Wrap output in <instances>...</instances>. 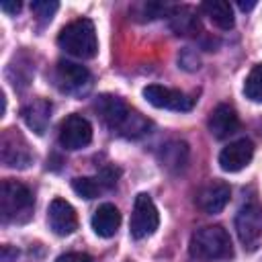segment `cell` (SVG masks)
<instances>
[{
	"instance_id": "obj_19",
	"label": "cell",
	"mask_w": 262,
	"mask_h": 262,
	"mask_svg": "<svg viewBox=\"0 0 262 262\" xmlns=\"http://www.w3.org/2000/svg\"><path fill=\"white\" fill-rule=\"evenodd\" d=\"M160 162L170 172H180L188 162V145L184 141H170L162 145Z\"/></svg>"
},
{
	"instance_id": "obj_16",
	"label": "cell",
	"mask_w": 262,
	"mask_h": 262,
	"mask_svg": "<svg viewBox=\"0 0 262 262\" xmlns=\"http://www.w3.org/2000/svg\"><path fill=\"white\" fill-rule=\"evenodd\" d=\"M168 20H170V29L178 35V37H190V35H199L201 31V20L194 8L180 4V6H172L168 10Z\"/></svg>"
},
{
	"instance_id": "obj_5",
	"label": "cell",
	"mask_w": 262,
	"mask_h": 262,
	"mask_svg": "<svg viewBox=\"0 0 262 262\" xmlns=\"http://www.w3.org/2000/svg\"><path fill=\"white\" fill-rule=\"evenodd\" d=\"M235 231L244 250L256 252L262 246V205L258 201L242 205L235 215Z\"/></svg>"
},
{
	"instance_id": "obj_7",
	"label": "cell",
	"mask_w": 262,
	"mask_h": 262,
	"mask_svg": "<svg viewBox=\"0 0 262 262\" xmlns=\"http://www.w3.org/2000/svg\"><path fill=\"white\" fill-rule=\"evenodd\" d=\"M160 225V213L151 201L149 194L139 192L135 196L133 203V213H131V223H129V231L135 239H143L147 235H151Z\"/></svg>"
},
{
	"instance_id": "obj_3",
	"label": "cell",
	"mask_w": 262,
	"mask_h": 262,
	"mask_svg": "<svg viewBox=\"0 0 262 262\" xmlns=\"http://www.w3.org/2000/svg\"><path fill=\"white\" fill-rule=\"evenodd\" d=\"M57 45L78 57V59H92L98 53V39H96V29L90 18H76L68 23L59 35H57Z\"/></svg>"
},
{
	"instance_id": "obj_11",
	"label": "cell",
	"mask_w": 262,
	"mask_h": 262,
	"mask_svg": "<svg viewBox=\"0 0 262 262\" xmlns=\"http://www.w3.org/2000/svg\"><path fill=\"white\" fill-rule=\"evenodd\" d=\"M229 199H231V188H229L227 182H223V180H209V182H205L196 190L194 205L203 213L215 215V213H221L225 209Z\"/></svg>"
},
{
	"instance_id": "obj_23",
	"label": "cell",
	"mask_w": 262,
	"mask_h": 262,
	"mask_svg": "<svg viewBox=\"0 0 262 262\" xmlns=\"http://www.w3.org/2000/svg\"><path fill=\"white\" fill-rule=\"evenodd\" d=\"M55 262H92V258L82 252H68V254H61Z\"/></svg>"
},
{
	"instance_id": "obj_21",
	"label": "cell",
	"mask_w": 262,
	"mask_h": 262,
	"mask_svg": "<svg viewBox=\"0 0 262 262\" xmlns=\"http://www.w3.org/2000/svg\"><path fill=\"white\" fill-rule=\"evenodd\" d=\"M244 94H246V98H250L254 102H262V63H256L250 70V74L244 82Z\"/></svg>"
},
{
	"instance_id": "obj_20",
	"label": "cell",
	"mask_w": 262,
	"mask_h": 262,
	"mask_svg": "<svg viewBox=\"0 0 262 262\" xmlns=\"http://www.w3.org/2000/svg\"><path fill=\"white\" fill-rule=\"evenodd\" d=\"M72 188L76 190V194H80L82 199H96L98 194H102L108 186H106V182L100 178V176H96V178H90V176H78V178H74L72 180Z\"/></svg>"
},
{
	"instance_id": "obj_24",
	"label": "cell",
	"mask_w": 262,
	"mask_h": 262,
	"mask_svg": "<svg viewBox=\"0 0 262 262\" xmlns=\"http://www.w3.org/2000/svg\"><path fill=\"white\" fill-rule=\"evenodd\" d=\"M20 6H23V4H20L18 0H14V2H10V0H2V2H0V8H2L6 14H16V12L20 10Z\"/></svg>"
},
{
	"instance_id": "obj_6",
	"label": "cell",
	"mask_w": 262,
	"mask_h": 262,
	"mask_svg": "<svg viewBox=\"0 0 262 262\" xmlns=\"http://www.w3.org/2000/svg\"><path fill=\"white\" fill-rule=\"evenodd\" d=\"M0 158L2 164L8 168H29L33 162V151L27 143V139L20 135L16 127H8L0 135Z\"/></svg>"
},
{
	"instance_id": "obj_9",
	"label": "cell",
	"mask_w": 262,
	"mask_h": 262,
	"mask_svg": "<svg viewBox=\"0 0 262 262\" xmlns=\"http://www.w3.org/2000/svg\"><path fill=\"white\" fill-rule=\"evenodd\" d=\"M145 100L156 106V108H166V111H176V113H186L194 106V98L184 94L182 90H174L168 86L160 84H149L143 88Z\"/></svg>"
},
{
	"instance_id": "obj_1",
	"label": "cell",
	"mask_w": 262,
	"mask_h": 262,
	"mask_svg": "<svg viewBox=\"0 0 262 262\" xmlns=\"http://www.w3.org/2000/svg\"><path fill=\"white\" fill-rule=\"evenodd\" d=\"M94 111L98 113L100 121L117 135L127 139H137L149 133L151 123L135 108H131L121 96L115 94H100L94 100Z\"/></svg>"
},
{
	"instance_id": "obj_13",
	"label": "cell",
	"mask_w": 262,
	"mask_h": 262,
	"mask_svg": "<svg viewBox=\"0 0 262 262\" xmlns=\"http://www.w3.org/2000/svg\"><path fill=\"white\" fill-rule=\"evenodd\" d=\"M254 158V143L250 139H235L227 143L219 154V166L225 172H239L244 170Z\"/></svg>"
},
{
	"instance_id": "obj_2",
	"label": "cell",
	"mask_w": 262,
	"mask_h": 262,
	"mask_svg": "<svg viewBox=\"0 0 262 262\" xmlns=\"http://www.w3.org/2000/svg\"><path fill=\"white\" fill-rule=\"evenodd\" d=\"M188 254L196 262L227 260L233 254L231 237L221 225H205L190 235Z\"/></svg>"
},
{
	"instance_id": "obj_25",
	"label": "cell",
	"mask_w": 262,
	"mask_h": 262,
	"mask_svg": "<svg viewBox=\"0 0 262 262\" xmlns=\"http://www.w3.org/2000/svg\"><path fill=\"white\" fill-rule=\"evenodd\" d=\"M237 6H239L244 12H246V10H252V8L256 6V2H242V0H239V2H237Z\"/></svg>"
},
{
	"instance_id": "obj_17",
	"label": "cell",
	"mask_w": 262,
	"mask_h": 262,
	"mask_svg": "<svg viewBox=\"0 0 262 262\" xmlns=\"http://www.w3.org/2000/svg\"><path fill=\"white\" fill-rule=\"evenodd\" d=\"M121 225V213L115 205L104 203L92 215V229L100 237H113Z\"/></svg>"
},
{
	"instance_id": "obj_15",
	"label": "cell",
	"mask_w": 262,
	"mask_h": 262,
	"mask_svg": "<svg viewBox=\"0 0 262 262\" xmlns=\"http://www.w3.org/2000/svg\"><path fill=\"white\" fill-rule=\"evenodd\" d=\"M20 117L31 131L43 135L51 119V102L47 98H33L20 108Z\"/></svg>"
},
{
	"instance_id": "obj_22",
	"label": "cell",
	"mask_w": 262,
	"mask_h": 262,
	"mask_svg": "<svg viewBox=\"0 0 262 262\" xmlns=\"http://www.w3.org/2000/svg\"><path fill=\"white\" fill-rule=\"evenodd\" d=\"M57 8H59V4L53 0L51 2L49 0H33L31 2V10L39 20H51L53 14L57 12Z\"/></svg>"
},
{
	"instance_id": "obj_8",
	"label": "cell",
	"mask_w": 262,
	"mask_h": 262,
	"mask_svg": "<svg viewBox=\"0 0 262 262\" xmlns=\"http://www.w3.org/2000/svg\"><path fill=\"white\" fill-rule=\"evenodd\" d=\"M53 80H55V86L66 94L86 92L92 84V76H90L88 68L68 61V59L57 61V66L53 70Z\"/></svg>"
},
{
	"instance_id": "obj_14",
	"label": "cell",
	"mask_w": 262,
	"mask_h": 262,
	"mask_svg": "<svg viewBox=\"0 0 262 262\" xmlns=\"http://www.w3.org/2000/svg\"><path fill=\"white\" fill-rule=\"evenodd\" d=\"M207 127L215 139H225L239 129V117L231 104H217L209 115Z\"/></svg>"
},
{
	"instance_id": "obj_18",
	"label": "cell",
	"mask_w": 262,
	"mask_h": 262,
	"mask_svg": "<svg viewBox=\"0 0 262 262\" xmlns=\"http://www.w3.org/2000/svg\"><path fill=\"white\" fill-rule=\"evenodd\" d=\"M201 10H203V12L209 16V20H211L217 29H221V31H229V29H233V25H235L233 8H231V4L225 2V0H205V2L201 4Z\"/></svg>"
},
{
	"instance_id": "obj_4",
	"label": "cell",
	"mask_w": 262,
	"mask_h": 262,
	"mask_svg": "<svg viewBox=\"0 0 262 262\" xmlns=\"http://www.w3.org/2000/svg\"><path fill=\"white\" fill-rule=\"evenodd\" d=\"M35 207L33 192L18 180H2L0 190V213L4 223H25L31 219Z\"/></svg>"
},
{
	"instance_id": "obj_12",
	"label": "cell",
	"mask_w": 262,
	"mask_h": 262,
	"mask_svg": "<svg viewBox=\"0 0 262 262\" xmlns=\"http://www.w3.org/2000/svg\"><path fill=\"white\" fill-rule=\"evenodd\" d=\"M47 223L55 235H61V237L72 235L78 229L76 209L66 199H53L47 211Z\"/></svg>"
},
{
	"instance_id": "obj_10",
	"label": "cell",
	"mask_w": 262,
	"mask_h": 262,
	"mask_svg": "<svg viewBox=\"0 0 262 262\" xmlns=\"http://www.w3.org/2000/svg\"><path fill=\"white\" fill-rule=\"evenodd\" d=\"M92 141V125L82 115H68L59 125V145L63 149H82Z\"/></svg>"
}]
</instances>
